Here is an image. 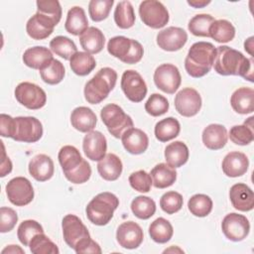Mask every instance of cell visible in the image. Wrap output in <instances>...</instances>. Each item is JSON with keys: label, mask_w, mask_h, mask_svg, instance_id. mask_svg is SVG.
<instances>
[{"label": "cell", "mask_w": 254, "mask_h": 254, "mask_svg": "<svg viewBox=\"0 0 254 254\" xmlns=\"http://www.w3.org/2000/svg\"><path fill=\"white\" fill-rule=\"evenodd\" d=\"M134 8L129 1H121L114 10V21L120 29H129L135 24Z\"/></svg>", "instance_id": "40"}, {"label": "cell", "mask_w": 254, "mask_h": 254, "mask_svg": "<svg viewBox=\"0 0 254 254\" xmlns=\"http://www.w3.org/2000/svg\"><path fill=\"white\" fill-rule=\"evenodd\" d=\"M64 28L67 33L73 36H80L88 28L87 18L81 7L74 6L68 10Z\"/></svg>", "instance_id": "30"}, {"label": "cell", "mask_w": 254, "mask_h": 254, "mask_svg": "<svg viewBox=\"0 0 254 254\" xmlns=\"http://www.w3.org/2000/svg\"><path fill=\"white\" fill-rule=\"evenodd\" d=\"M55 27L56 25L51 19L37 12L28 20L26 31L32 39L44 40L53 34Z\"/></svg>", "instance_id": "20"}, {"label": "cell", "mask_w": 254, "mask_h": 254, "mask_svg": "<svg viewBox=\"0 0 254 254\" xmlns=\"http://www.w3.org/2000/svg\"><path fill=\"white\" fill-rule=\"evenodd\" d=\"M209 37L217 43H228L235 37V28L227 20H215L209 28Z\"/></svg>", "instance_id": "39"}, {"label": "cell", "mask_w": 254, "mask_h": 254, "mask_svg": "<svg viewBox=\"0 0 254 254\" xmlns=\"http://www.w3.org/2000/svg\"><path fill=\"white\" fill-rule=\"evenodd\" d=\"M39 70L43 81L51 85L60 83L64 79L65 74L64 64L56 59H52Z\"/></svg>", "instance_id": "38"}, {"label": "cell", "mask_w": 254, "mask_h": 254, "mask_svg": "<svg viewBox=\"0 0 254 254\" xmlns=\"http://www.w3.org/2000/svg\"><path fill=\"white\" fill-rule=\"evenodd\" d=\"M121 88L132 102H141L147 94V84L141 74L134 69H127L121 77Z\"/></svg>", "instance_id": "14"}, {"label": "cell", "mask_w": 254, "mask_h": 254, "mask_svg": "<svg viewBox=\"0 0 254 254\" xmlns=\"http://www.w3.org/2000/svg\"><path fill=\"white\" fill-rule=\"evenodd\" d=\"M122 170L123 165L120 158L113 153L106 154L97 164V171L100 177L109 182L116 181L120 177Z\"/></svg>", "instance_id": "26"}, {"label": "cell", "mask_w": 254, "mask_h": 254, "mask_svg": "<svg viewBox=\"0 0 254 254\" xmlns=\"http://www.w3.org/2000/svg\"><path fill=\"white\" fill-rule=\"evenodd\" d=\"M209 3V0H188V4L193 8H203Z\"/></svg>", "instance_id": "57"}, {"label": "cell", "mask_w": 254, "mask_h": 254, "mask_svg": "<svg viewBox=\"0 0 254 254\" xmlns=\"http://www.w3.org/2000/svg\"><path fill=\"white\" fill-rule=\"evenodd\" d=\"M139 15L142 22L152 28L161 29L165 27L170 19L167 8L160 1L145 0L140 3Z\"/></svg>", "instance_id": "8"}, {"label": "cell", "mask_w": 254, "mask_h": 254, "mask_svg": "<svg viewBox=\"0 0 254 254\" xmlns=\"http://www.w3.org/2000/svg\"><path fill=\"white\" fill-rule=\"evenodd\" d=\"M17 101L31 110H37L45 106L47 94L39 85L24 81L19 83L14 91Z\"/></svg>", "instance_id": "9"}, {"label": "cell", "mask_w": 254, "mask_h": 254, "mask_svg": "<svg viewBox=\"0 0 254 254\" xmlns=\"http://www.w3.org/2000/svg\"><path fill=\"white\" fill-rule=\"evenodd\" d=\"M38 233H44L43 226L33 219H27L21 222L17 230L18 239L24 246H29L31 239Z\"/></svg>", "instance_id": "46"}, {"label": "cell", "mask_w": 254, "mask_h": 254, "mask_svg": "<svg viewBox=\"0 0 254 254\" xmlns=\"http://www.w3.org/2000/svg\"><path fill=\"white\" fill-rule=\"evenodd\" d=\"M174 251H175V252H176V251H178V252H181V253H183V252H184L182 249H180V248H178V247H175V248H174V246H172L171 248L164 250V253H167V252H174Z\"/></svg>", "instance_id": "60"}, {"label": "cell", "mask_w": 254, "mask_h": 254, "mask_svg": "<svg viewBox=\"0 0 254 254\" xmlns=\"http://www.w3.org/2000/svg\"><path fill=\"white\" fill-rule=\"evenodd\" d=\"M14 126V118L10 115L2 113L0 115V134L2 137H12Z\"/></svg>", "instance_id": "55"}, {"label": "cell", "mask_w": 254, "mask_h": 254, "mask_svg": "<svg viewBox=\"0 0 254 254\" xmlns=\"http://www.w3.org/2000/svg\"><path fill=\"white\" fill-rule=\"evenodd\" d=\"M223 173L230 178L243 176L249 167V160L244 153L230 152L228 153L221 164Z\"/></svg>", "instance_id": "23"}, {"label": "cell", "mask_w": 254, "mask_h": 254, "mask_svg": "<svg viewBox=\"0 0 254 254\" xmlns=\"http://www.w3.org/2000/svg\"><path fill=\"white\" fill-rule=\"evenodd\" d=\"M82 149L87 157L91 161H99L106 155L107 141L105 136L99 131L87 132L83 137Z\"/></svg>", "instance_id": "18"}, {"label": "cell", "mask_w": 254, "mask_h": 254, "mask_svg": "<svg viewBox=\"0 0 254 254\" xmlns=\"http://www.w3.org/2000/svg\"><path fill=\"white\" fill-rule=\"evenodd\" d=\"M149 234L152 240L164 244L171 240L174 234V228L169 220L164 217H159L150 224Z\"/></svg>", "instance_id": "37"}, {"label": "cell", "mask_w": 254, "mask_h": 254, "mask_svg": "<svg viewBox=\"0 0 254 254\" xmlns=\"http://www.w3.org/2000/svg\"><path fill=\"white\" fill-rule=\"evenodd\" d=\"M63 235L65 243L74 249L83 240L90 237V234L81 219L74 214H66L62 221Z\"/></svg>", "instance_id": "12"}, {"label": "cell", "mask_w": 254, "mask_h": 254, "mask_svg": "<svg viewBox=\"0 0 254 254\" xmlns=\"http://www.w3.org/2000/svg\"><path fill=\"white\" fill-rule=\"evenodd\" d=\"M29 247L34 254H59L58 246L44 233L36 234L30 241Z\"/></svg>", "instance_id": "45"}, {"label": "cell", "mask_w": 254, "mask_h": 254, "mask_svg": "<svg viewBox=\"0 0 254 254\" xmlns=\"http://www.w3.org/2000/svg\"><path fill=\"white\" fill-rule=\"evenodd\" d=\"M189 148L182 141H175L165 148L166 162L175 169L185 165L189 160Z\"/></svg>", "instance_id": "33"}, {"label": "cell", "mask_w": 254, "mask_h": 254, "mask_svg": "<svg viewBox=\"0 0 254 254\" xmlns=\"http://www.w3.org/2000/svg\"><path fill=\"white\" fill-rule=\"evenodd\" d=\"M117 73L111 67L100 68L95 75L89 79L83 89L84 98L90 104H98L103 101L109 92L115 87Z\"/></svg>", "instance_id": "3"}, {"label": "cell", "mask_w": 254, "mask_h": 254, "mask_svg": "<svg viewBox=\"0 0 254 254\" xmlns=\"http://www.w3.org/2000/svg\"><path fill=\"white\" fill-rule=\"evenodd\" d=\"M77 254H81V253H95V254H100L101 248L98 245V243H96L94 240L91 239V237L83 240L81 243H79L74 249H73Z\"/></svg>", "instance_id": "54"}, {"label": "cell", "mask_w": 254, "mask_h": 254, "mask_svg": "<svg viewBox=\"0 0 254 254\" xmlns=\"http://www.w3.org/2000/svg\"><path fill=\"white\" fill-rule=\"evenodd\" d=\"M107 51L111 56L128 64L139 63L144 55V49L138 41L124 36L111 38L107 44Z\"/></svg>", "instance_id": "5"}, {"label": "cell", "mask_w": 254, "mask_h": 254, "mask_svg": "<svg viewBox=\"0 0 254 254\" xmlns=\"http://www.w3.org/2000/svg\"><path fill=\"white\" fill-rule=\"evenodd\" d=\"M37 12L51 19L57 26L62 18V7L58 0H38Z\"/></svg>", "instance_id": "47"}, {"label": "cell", "mask_w": 254, "mask_h": 254, "mask_svg": "<svg viewBox=\"0 0 254 254\" xmlns=\"http://www.w3.org/2000/svg\"><path fill=\"white\" fill-rule=\"evenodd\" d=\"M29 173L38 182L50 180L55 172L54 162L46 154H38L29 162Z\"/></svg>", "instance_id": "22"}, {"label": "cell", "mask_w": 254, "mask_h": 254, "mask_svg": "<svg viewBox=\"0 0 254 254\" xmlns=\"http://www.w3.org/2000/svg\"><path fill=\"white\" fill-rule=\"evenodd\" d=\"M169 107L170 105L168 99L159 93L151 94L145 103L146 112L154 117L165 114L166 112H168Z\"/></svg>", "instance_id": "49"}, {"label": "cell", "mask_w": 254, "mask_h": 254, "mask_svg": "<svg viewBox=\"0 0 254 254\" xmlns=\"http://www.w3.org/2000/svg\"><path fill=\"white\" fill-rule=\"evenodd\" d=\"M91 176V168L86 160L82 162V164L72 173L64 176L67 181L72 184L79 185L87 182Z\"/></svg>", "instance_id": "53"}, {"label": "cell", "mask_w": 254, "mask_h": 254, "mask_svg": "<svg viewBox=\"0 0 254 254\" xmlns=\"http://www.w3.org/2000/svg\"><path fill=\"white\" fill-rule=\"evenodd\" d=\"M211 198L203 193L193 194L188 201V207L190 213L197 217L207 216L212 210Z\"/></svg>", "instance_id": "42"}, {"label": "cell", "mask_w": 254, "mask_h": 254, "mask_svg": "<svg viewBox=\"0 0 254 254\" xmlns=\"http://www.w3.org/2000/svg\"><path fill=\"white\" fill-rule=\"evenodd\" d=\"M43 136V126L39 119L32 116L14 118L12 139L18 142L35 143Z\"/></svg>", "instance_id": "7"}, {"label": "cell", "mask_w": 254, "mask_h": 254, "mask_svg": "<svg viewBox=\"0 0 254 254\" xmlns=\"http://www.w3.org/2000/svg\"><path fill=\"white\" fill-rule=\"evenodd\" d=\"M221 229L225 237L231 241L244 240L250 231V223L246 216L236 212L228 213L221 222Z\"/></svg>", "instance_id": "13"}, {"label": "cell", "mask_w": 254, "mask_h": 254, "mask_svg": "<svg viewBox=\"0 0 254 254\" xmlns=\"http://www.w3.org/2000/svg\"><path fill=\"white\" fill-rule=\"evenodd\" d=\"M214 21V18L209 14H197L190 20L188 29L196 37L207 38L209 37V28Z\"/></svg>", "instance_id": "44"}, {"label": "cell", "mask_w": 254, "mask_h": 254, "mask_svg": "<svg viewBox=\"0 0 254 254\" xmlns=\"http://www.w3.org/2000/svg\"><path fill=\"white\" fill-rule=\"evenodd\" d=\"M100 117L108 132L115 138H121L123 133L134 125L132 118L114 103L105 105L100 111Z\"/></svg>", "instance_id": "6"}, {"label": "cell", "mask_w": 254, "mask_h": 254, "mask_svg": "<svg viewBox=\"0 0 254 254\" xmlns=\"http://www.w3.org/2000/svg\"><path fill=\"white\" fill-rule=\"evenodd\" d=\"M153 186L157 189H166L174 185L177 180V171L166 163L156 165L150 173Z\"/></svg>", "instance_id": "32"}, {"label": "cell", "mask_w": 254, "mask_h": 254, "mask_svg": "<svg viewBox=\"0 0 254 254\" xmlns=\"http://www.w3.org/2000/svg\"><path fill=\"white\" fill-rule=\"evenodd\" d=\"M113 0H91L88 4V13L92 21L100 22L105 20L113 6Z\"/></svg>", "instance_id": "48"}, {"label": "cell", "mask_w": 254, "mask_h": 254, "mask_svg": "<svg viewBox=\"0 0 254 254\" xmlns=\"http://www.w3.org/2000/svg\"><path fill=\"white\" fill-rule=\"evenodd\" d=\"M118 205L119 199L114 193L108 191L100 192L86 205V216L95 225H106L112 219Z\"/></svg>", "instance_id": "4"}, {"label": "cell", "mask_w": 254, "mask_h": 254, "mask_svg": "<svg viewBox=\"0 0 254 254\" xmlns=\"http://www.w3.org/2000/svg\"><path fill=\"white\" fill-rule=\"evenodd\" d=\"M184 198L181 193L171 190L165 192L160 198V206L163 211L168 214H174L178 212L183 206Z\"/></svg>", "instance_id": "50"}, {"label": "cell", "mask_w": 254, "mask_h": 254, "mask_svg": "<svg viewBox=\"0 0 254 254\" xmlns=\"http://www.w3.org/2000/svg\"><path fill=\"white\" fill-rule=\"evenodd\" d=\"M230 104L239 114L252 113L254 111V90L251 87L236 89L230 97Z\"/></svg>", "instance_id": "27"}, {"label": "cell", "mask_w": 254, "mask_h": 254, "mask_svg": "<svg viewBox=\"0 0 254 254\" xmlns=\"http://www.w3.org/2000/svg\"><path fill=\"white\" fill-rule=\"evenodd\" d=\"M58 159L64 176L75 171L84 160L79 151L74 146L70 145H65L61 148Z\"/></svg>", "instance_id": "29"}, {"label": "cell", "mask_w": 254, "mask_h": 254, "mask_svg": "<svg viewBox=\"0 0 254 254\" xmlns=\"http://www.w3.org/2000/svg\"><path fill=\"white\" fill-rule=\"evenodd\" d=\"M70 123L77 131L87 133L94 129L97 123V118L90 108L79 106L72 110L70 114Z\"/></svg>", "instance_id": "25"}, {"label": "cell", "mask_w": 254, "mask_h": 254, "mask_svg": "<svg viewBox=\"0 0 254 254\" xmlns=\"http://www.w3.org/2000/svg\"><path fill=\"white\" fill-rule=\"evenodd\" d=\"M121 141L125 150L133 155L144 153L149 146V138L147 134L138 128H130L123 133Z\"/></svg>", "instance_id": "21"}, {"label": "cell", "mask_w": 254, "mask_h": 254, "mask_svg": "<svg viewBox=\"0 0 254 254\" xmlns=\"http://www.w3.org/2000/svg\"><path fill=\"white\" fill-rule=\"evenodd\" d=\"M201 139L203 145L209 150L222 149L227 143V130L221 124H209L203 129Z\"/></svg>", "instance_id": "24"}, {"label": "cell", "mask_w": 254, "mask_h": 254, "mask_svg": "<svg viewBox=\"0 0 254 254\" xmlns=\"http://www.w3.org/2000/svg\"><path fill=\"white\" fill-rule=\"evenodd\" d=\"M18 221L17 212L11 208L2 206L0 208V231L6 233L11 231Z\"/></svg>", "instance_id": "52"}, {"label": "cell", "mask_w": 254, "mask_h": 254, "mask_svg": "<svg viewBox=\"0 0 254 254\" xmlns=\"http://www.w3.org/2000/svg\"><path fill=\"white\" fill-rule=\"evenodd\" d=\"M188 41L187 32L180 27H168L157 35V45L164 51L176 52L181 50Z\"/></svg>", "instance_id": "16"}, {"label": "cell", "mask_w": 254, "mask_h": 254, "mask_svg": "<svg viewBox=\"0 0 254 254\" xmlns=\"http://www.w3.org/2000/svg\"><path fill=\"white\" fill-rule=\"evenodd\" d=\"M181 131L180 122L174 117L162 119L155 125V136L160 142H168L175 139Z\"/></svg>", "instance_id": "35"}, {"label": "cell", "mask_w": 254, "mask_h": 254, "mask_svg": "<svg viewBox=\"0 0 254 254\" xmlns=\"http://www.w3.org/2000/svg\"><path fill=\"white\" fill-rule=\"evenodd\" d=\"M79 43L86 53L90 55L98 54L104 48L105 37L98 28L88 27L79 36Z\"/></svg>", "instance_id": "28"}, {"label": "cell", "mask_w": 254, "mask_h": 254, "mask_svg": "<svg viewBox=\"0 0 254 254\" xmlns=\"http://www.w3.org/2000/svg\"><path fill=\"white\" fill-rule=\"evenodd\" d=\"M69 65L75 74L84 76L94 69L96 62L90 54L86 52H76L69 60Z\"/></svg>", "instance_id": "36"}, {"label": "cell", "mask_w": 254, "mask_h": 254, "mask_svg": "<svg viewBox=\"0 0 254 254\" xmlns=\"http://www.w3.org/2000/svg\"><path fill=\"white\" fill-rule=\"evenodd\" d=\"M216 56V48L209 42L191 45L185 60V68L192 77L204 76L211 69Z\"/></svg>", "instance_id": "2"}, {"label": "cell", "mask_w": 254, "mask_h": 254, "mask_svg": "<svg viewBox=\"0 0 254 254\" xmlns=\"http://www.w3.org/2000/svg\"><path fill=\"white\" fill-rule=\"evenodd\" d=\"M154 82L160 90L168 94L175 93L182 82L179 68L172 64L159 65L154 72Z\"/></svg>", "instance_id": "11"}, {"label": "cell", "mask_w": 254, "mask_h": 254, "mask_svg": "<svg viewBox=\"0 0 254 254\" xmlns=\"http://www.w3.org/2000/svg\"><path fill=\"white\" fill-rule=\"evenodd\" d=\"M131 210L140 219H149L156 212L155 201L146 195H138L131 202Z\"/></svg>", "instance_id": "43"}, {"label": "cell", "mask_w": 254, "mask_h": 254, "mask_svg": "<svg viewBox=\"0 0 254 254\" xmlns=\"http://www.w3.org/2000/svg\"><path fill=\"white\" fill-rule=\"evenodd\" d=\"M129 184L139 192H148L153 185L152 177L144 170H139L129 176Z\"/></svg>", "instance_id": "51"}, {"label": "cell", "mask_w": 254, "mask_h": 254, "mask_svg": "<svg viewBox=\"0 0 254 254\" xmlns=\"http://www.w3.org/2000/svg\"><path fill=\"white\" fill-rule=\"evenodd\" d=\"M214 70L221 75H240L244 79L253 82V59L246 58L242 53L227 46L216 48V56L213 63Z\"/></svg>", "instance_id": "1"}, {"label": "cell", "mask_w": 254, "mask_h": 254, "mask_svg": "<svg viewBox=\"0 0 254 254\" xmlns=\"http://www.w3.org/2000/svg\"><path fill=\"white\" fill-rule=\"evenodd\" d=\"M244 49L251 57H253V37H250L245 41Z\"/></svg>", "instance_id": "59"}, {"label": "cell", "mask_w": 254, "mask_h": 254, "mask_svg": "<svg viewBox=\"0 0 254 254\" xmlns=\"http://www.w3.org/2000/svg\"><path fill=\"white\" fill-rule=\"evenodd\" d=\"M254 117L251 116L242 125H235L229 130V138L230 140L240 146H245L254 140Z\"/></svg>", "instance_id": "34"}, {"label": "cell", "mask_w": 254, "mask_h": 254, "mask_svg": "<svg viewBox=\"0 0 254 254\" xmlns=\"http://www.w3.org/2000/svg\"><path fill=\"white\" fill-rule=\"evenodd\" d=\"M175 107L180 115L192 117L196 115L201 108L200 94L192 87L183 88L175 97Z\"/></svg>", "instance_id": "15"}, {"label": "cell", "mask_w": 254, "mask_h": 254, "mask_svg": "<svg viewBox=\"0 0 254 254\" xmlns=\"http://www.w3.org/2000/svg\"><path fill=\"white\" fill-rule=\"evenodd\" d=\"M2 142V141H1ZM2 163H1V177H5L6 175H8L11 171H12V163L10 161V159L6 156V152H5V149H4V145H3V142H2Z\"/></svg>", "instance_id": "56"}, {"label": "cell", "mask_w": 254, "mask_h": 254, "mask_svg": "<svg viewBox=\"0 0 254 254\" xmlns=\"http://www.w3.org/2000/svg\"><path fill=\"white\" fill-rule=\"evenodd\" d=\"M6 194L9 201L16 206L29 204L34 198V189L31 182L24 177H16L6 185Z\"/></svg>", "instance_id": "10"}, {"label": "cell", "mask_w": 254, "mask_h": 254, "mask_svg": "<svg viewBox=\"0 0 254 254\" xmlns=\"http://www.w3.org/2000/svg\"><path fill=\"white\" fill-rule=\"evenodd\" d=\"M51 51L64 60H70L77 52V48L72 40L64 36H57L50 42Z\"/></svg>", "instance_id": "41"}, {"label": "cell", "mask_w": 254, "mask_h": 254, "mask_svg": "<svg viewBox=\"0 0 254 254\" xmlns=\"http://www.w3.org/2000/svg\"><path fill=\"white\" fill-rule=\"evenodd\" d=\"M5 253H24V250L20 248L18 245H8L6 248L2 250V254Z\"/></svg>", "instance_id": "58"}, {"label": "cell", "mask_w": 254, "mask_h": 254, "mask_svg": "<svg viewBox=\"0 0 254 254\" xmlns=\"http://www.w3.org/2000/svg\"><path fill=\"white\" fill-rule=\"evenodd\" d=\"M52 59H54L52 51L42 46L29 48L24 52L23 55L24 64L34 69L42 68Z\"/></svg>", "instance_id": "31"}, {"label": "cell", "mask_w": 254, "mask_h": 254, "mask_svg": "<svg viewBox=\"0 0 254 254\" xmlns=\"http://www.w3.org/2000/svg\"><path fill=\"white\" fill-rule=\"evenodd\" d=\"M143 238L144 234L141 226L134 221L121 223L116 231L117 242L125 249L138 248L143 242Z\"/></svg>", "instance_id": "17"}, {"label": "cell", "mask_w": 254, "mask_h": 254, "mask_svg": "<svg viewBox=\"0 0 254 254\" xmlns=\"http://www.w3.org/2000/svg\"><path fill=\"white\" fill-rule=\"evenodd\" d=\"M229 198L233 207L240 211H250L254 207L253 190L245 184L233 185L229 190Z\"/></svg>", "instance_id": "19"}]
</instances>
